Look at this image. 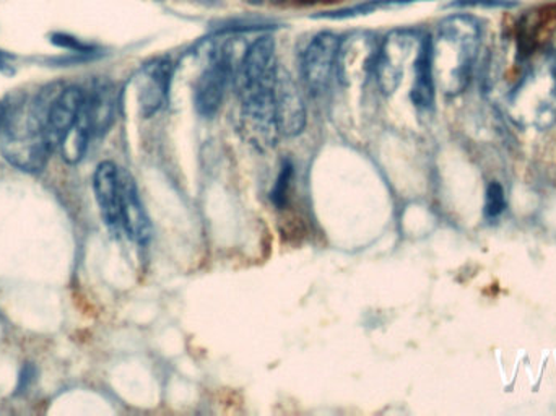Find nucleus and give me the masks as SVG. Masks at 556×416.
<instances>
[{
  "label": "nucleus",
  "mask_w": 556,
  "mask_h": 416,
  "mask_svg": "<svg viewBox=\"0 0 556 416\" xmlns=\"http://www.w3.org/2000/svg\"><path fill=\"white\" fill-rule=\"evenodd\" d=\"M62 88L49 85L36 94L35 100L18 104L12 113L5 110L0 129V152L13 168L39 173L48 165L52 150L46 139V116Z\"/></svg>",
  "instance_id": "1"
},
{
  "label": "nucleus",
  "mask_w": 556,
  "mask_h": 416,
  "mask_svg": "<svg viewBox=\"0 0 556 416\" xmlns=\"http://www.w3.org/2000/svg\"><path fill=\"white\" fill-rule=\"evenodd\" d=\"M482 42L479 20L466 13L447 16L431 38V61L437 87L446 94L466 90Z\"/></svg>",
  "instance_id": "2"
},
{
  "label": "nucleus",
  "mask_w": 556,
  "mask_h": 416,
  "mask_svg": "<svg viewBox=\"0 0 556 416\" xmlns=\"http://www.w3.org/2000/svg\"><path fill=\"white\" fill-rule=\"evenodd\" d=\"M278 74L276 42L270 36H261L248 48L235 72V87L240 100L273 93Z\"/></svg>",
  "instance_id": "3"
},
{
  "label": "nucleus",
  "mask_w": 556,
  "mask_h": 416,
  "mask_svg": "<svg viewBox=\"0 0 556 416\" xmlns=\"http://www.w3.org/2000/svg\"><path fill=\"white\" fill-rule=\"evenodd\" d=\"M421 42L424 38L414 31H394L382 42L376 59L375 74L384 93L391 94L397 90L405 75V65L408 61H415Z\"/></svg>",
  "instance_id": "4"
},
{
  "label": "nucleus",
  "mask_w": 556,
  "mask_h": 416,
  "mask_svg": "<svg viewBox=\"0 0 556 416\" xmlns=\"http://www.w3.org/2000/svg\"><path fill=\"white\" fill-rule=\"evenodd\" d=\"M235 78L233 59L228 46L212 51L207 67L195 81L194 103L198 113L204 117H212L218 113L224 104L228 85Z\"/></svg>",
  "instance_id": "5"
},
{
  "label": "nucleus",
  "mask_w": 556,
  "mask_h": 416,
  "mask_svg": "<svg viewBox=\"0 0 556 416\" xmlns=\"http://www.w3.org/2000/svg\"><path fill=\"white\" fill-rule=\"evenodd\" d=\"M340 39L333 33H320L304 49L301 71L306 87L320 94L329 88L333 71L337 68Z\"/></svg>",
  "instance_id": "6"
},
{
  "label": "nucleus",
  "mask_w": 556,
  "mask_h": 416,
  "mask_svg": "<svg viewBox=\"0 0 556 416\" xmlns=\"http://www.w3.org/2000/svg\"><path fill=\"white\" fill-rule=\"evenodd\" d=\"M173 64L168 59H155L136 75L137 103L143 117H152L168 101Z\"/></svg>",
  "instance_id": "7"
},
{
  "label": "nucleus",
  "mask_w": 556,
  "mask_h": 416,
  "mask_svg": "<svg viewBox=\"0 0 556 416\" xmlns=\"http://www.w3.org/2000/svg\"><path fill=\"white\" fill-rule=\"evenodd\" d=\"M85 91L78 87H64L49 106L45 133L52 152H59L64 140L77 124L84 106Z\"/></svg>",
  "instance_id": "8"
},
{
  "label": "nucleus",
  "mask_w": 556,
  "mask_h": 416,
  "mask_svg": "<svg viewBox=\"0 0 556 416\" xmlns=\"http://www.w3.org/2000/svg\"><path fill=\"white\" fill-rule=\"evenodd\" d=\"M276 117L280 136H300L306 126V106L303 94L287 72L278 71L276 80Z\"/></svg>",
  "instance_id": "9"
},
{
  "label": "nucleus",
  "mask_w": 556,
  "mask_h": 416,
  "mask_svg": "<svg viewBox=\"0 0 556 416\" xmlns=\"http://www.w3.org/2000/svg\"><path fill=\"white\" fill-rule=\"evenodd\" d=\"M379 49L369 36L355 35L340 41L337 71L342 81L349 85L359 84L375 72Z\"/></svg>",
  "instance_id": "10"
},
{
  "label": "nucleus",
  "mask_w": 556,
  "mask_h": 416,
  "mask_svg": "<svg viewBox=\"0 0 556 416\" xmlns=\"http://www.w3.org/2000/svg\"><path fill=\"white\" fill-rule=\"evenodd\" d=\"M117 104H119L117 90L108 81L94 85L90 93H85L80 119L90 130L91 139L104 136L111 129L116 119Z\"/></svg>",
  "instance_id": "11"
},
{
  "label": "nucleus",
  "mask_w": 556,
  "mask_h": 416,
  "mask_svg": "<svg viewBox=\"0 0 556 416\" xmlns=\"http://www.w3.org/2000/svg\"><path fill=\"white\" fill-rule=\"evenodd\" d=\"M119 188L121 225L134 241L146 244L152 236V225H150L149 215L140 201L136 181L126 169L119 168Z\"/></svg>",
  "instance_id": "12"
},
{
  "label": "nucleus",
  "mask_w": 556,
  "mask_h": 416,
  "mask_svg": "<svg viewBox=\"0 0 556 416\" xmlns=\"http://www.w3.org/2000/svg\"><path fill=\"white\" fill-rule=\"evenodd\" d=\"M94 198L108 228L119 231L121 225V188L119 168L114 163L103 162L98 165L93 176Z\"/></svg>",
  "instance_id": "13"
},
{
  "label": "nucleus",
  "mask_w": 556,
  "mask_h": 416,
  "mask_svg": "<svg viewBox=\"0 0 556 416\" xmlns=\"http://www.w3.org/2000/svg\"><path fill=\"white\" fill-rule=\"evenodd\" d=\"M433 61H431V38H424L420 51L414 62V85H412V103L420 110H430L434 103Z\"/></svg>",
  "instance_id": "14"
},
{
  "label": "nucleus",
  "mask_w": 556,
  "mask_h": 416,
  "mask_svg": "<svg viewBox=\"0 0 556 416\" xmlns=\"http://www.w3.org/2000/svg\"><path fill=\"white\" fill-rule=\"evenodd\" d=\"M294 168L293 163L290 160H283L280 166V173H278L276 185H274L273 192H270V199H273L274 205L277 209L283 207L288 201V192H290L291 182H293Z\"/></svg>",
  "instance_id": "15"
},
{
  "label": "nucleus",
  "mask_w": 556,
  "mask_h": 416,
  "mask_svg": "<svg viewBox=\"0 0 556 416\" xmlns=\"http://www.w3.org/2000/svg\"><path fill=\"white\" fill-rule=\"evenodd\" d=\"M506 210L505 189L500 182L492 181L486 188L485 215L486 218H498Z\"/></svg>",
  "instance_id": "16"
},
{
  "label": "nucleus",
  "mask_w": 556,
  "mask_h": 416,
  "mask_svg": "<svg viewBox=\"0 0 556 416\" xmlns=\"http://www.w3.org/2000/svg\"><path fill=\"white\" fill-rule=\"evenodd\" d=\"M51 41L54 42L59 48L68 49V51L75 52V54H93L94 48L87 42L80 41V39L74 38V36L65 35V33H54L51 36Z\"/></svg>",
  "instance_id": "17"
},
{
  "label": "nucleus",
  "mask_w": 556,
  "mask_h": 416,
  "mask_svg": "<svg viewBox=\"0 0 556 416\" xmlns=\"http://www.w3.org/2000/svg\"><path fill=\"white\" fill-rule=\"evenodd\" d=\"M518 5L515 0H460V2L453 3V7H486V9H513Z\"/></svg>",
  "instance_id": "18"
},
{
  "label": "nucleus",
  "mask_w": 556,
  "mask_h": 416,
  "mask_svg": "<svg viewBox=\"0 0 556 416\" xmlns=\"http://www.w3.org/2000/svg\"><path fill=\"white\" fill-rule=\"evenodd\" d=\"M3 116H5V106L0 103V129H2Z\"/></svg>",
  "instance_id": "19"
},
{
  "label": "nucleus",
  "mask_w": 556,
  "mask_h": 416,
  "mask_svg": "<svg viewBox=\"0 0 556 416\" xmlns=\"http://www.w3.org/2000/svg\"><path fill=\"white\" fill-rule=\"evenodd\" d=\"M244 2L254 3V5H260V3H263L264 0H244Z\"/></svg>",
  "instance_id": "20"
},
{
  "label": "nucleus",
  "mask_w": 556,
  "mask_h": 416,
  "mask_svg": "<svg viewBox=\"0 0 556 416\" xmlns=\"http://www.w3.org/2000/svg\"><path fill=\"white\" fill-rule=\"evenodd\" d=\"M202 3H214V0H199Z\"/></svg>",
  "instance_id": "21"
}]
</instances>
